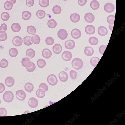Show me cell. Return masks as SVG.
<instances>
[{
	"label": "cell",
	"mask_w": 125,
	"mask_h": 125,
	"mask_svg": "<svg viewBox=\"0 0 125 125\" xmlns=\"http://www.w3.org/2000/svg\"><path fill=\"white\" fill-rule=\"evenodd\" d=\"M73 67L75 69L79 70L83 67L84 65L83 62L81 59L79 58L74 59L72 62Z\"/></svg>",
	"instance_id": "6da1fadb"
},
{
	"label": "cell",
	"mask_w": 125,
	"mask_h": 125,
	"mask_svg": "<svg viewBox=\"0 0 125 125\" xmlns=\"http://www.w3.org/2000/svg\"><path fill=\"white\" fill-rule=\"evenodd\" d=\"M14 95L12 92L10 91H7L5 92L3 95L4 100L7 103L11 102L13 100Z\"/></svg>",
	"instance_id": "7a4b0ae2"
},
{
	"label": "cell",
	"mask_w": 125,
	"mask_h": 125,
	"mask_svg": "<svg viewBox=\"0 0 125 125\" xmlns=\"http://www.w3.org/2000/svg\"><path fill=\"white\" fill-rule=\"evenodd\" d=\"M48 82L50 85L54 86L56 85L58 82V80L56 76L54 74H51L47 77Z\"/></svg>",
	"instance_id": "3957f363"
},
{
	"label": "cell",
	"mask_w": 125,
	"mask_h": 125,
	"mask_svg": "<svg viewBox=\"0 0 125 125\" xmlns=\"http://www.w3.org/2000/svg\"><path fill=\"white\" fill-rule=\"evenodd\" d=\"M16 96L17 98L19 100L23 101L25 99L26 94L23 90H19L16 92Z\"/></svg>",
	"instance_id": "277c9868"
},
{
	"label": "cell",
	"mask_w": 125,
	"mask_h": 125,
	"mask_svg": "<svg viewBox=\"0 0 125 125\" xmlns=\"http://www.w3.org/2000/svg\"><path fill=\"white\" fill-rule=\"evenodd\" d=\"M57 35L60 39L63 40L66 39L68 37V34L66 30L64 29H61L58 31Z\"/></svg>",
	"instance_id": "5b68a950"
},
{
	"label": "cell",
	"mask_w": 125,
	"mask_h": 125,
	"mask_svg": "<svg viewBox=\"0 0 125 125\" xmlns=\"http://www.w3.org/2000/svg\"><path fill=\"white\" fill-rule=\"evenodd\" d=\"M104 9L106 12L108 13H111L114 11L115 7L114 5L111 3L106 4L104 6Z\"/></svg>",
	"instance_id": "8992f818"
},
{
	"label": "cell",
	"mask_w": 125,
	"mask_h": 125,
	"mask_svg": "<svg viewBox=\"0 0 125 125\" xmlns=\"http://www.w3.org/2000/svg\"><path fill=\"white\" fill-rule=\"evenodd\" d=\"M23 40L19 36H16L14 38L12 43L13 45L17 47H19L22 44Z\"/></svg>",
	"instance_id": "52a82bcc"
},
{
	"label": "cell",
	"mask_w": 125,
	"mask_h": 125,
	"mask_svg": "<svg viewBox=\"0 0 125 125\" xmlns=\"http://www.w3.org/2000/svg\"><path fill=\"white\" fill-rule=\"evenodd\" d=\"M62 57L65 61H70L72 58V54L70 52L66 51L64 52L62 54Z\"/></svg>",
	"instance_id": "ba28073f"
},
{
	"label": "cell",
	"mask_w": 125,
	"mask_h": 125,
	"mask_svg": "<svg viewBox=\"0 0 125 125\" xmlns=\"http://www.w3.org/2000/svg\"><path fill=\"white\" fill-rule=\"evenodd\" d=\"M85 31L87 34L89 35L94 34L95 32V27L92 25H88L85 28Z\"/></svg>",
	"instance_id": "9c48e42d"
},
{
	"label": "cell",
	"mask_w": 125,
	"mask_h": 125,
	"mask_svg": "<svg viewBox=\"0 0 125 125\" xmlns=\"http://www.w3.org/2000/svg\"><path fill=\"white\" fill-rule=\"evenodd\" d=\"M21 63L23 66L26 68H30L32 66L30 59L28 57L23 58L22 60Z\"/></svg>",
	"instance_id": "30bf717a"
},
{
	"label": "cell",
	"mask_w": 125,
	"mask_h": 125,
	"mask_svg": "<svg viewBox=\"0 0 125 125\" xmlns=\"http://www.w3.org/2000/svg\"><path fill=\"white\" fill-rule=\"evenodd\" d=\"M65 46L68 49L71 50L74 48L75 43L73 40H69L65 42Z\"/></svg>",
	"instance_id": "8fae6325"
},
{
	"label": "cell",
	"mask_w": 125,
	"mask_h": 125,
	"mask_svg": "<svg viewBox=\"0 0 125 125\" xmlns=\"http://www.w3.org/2000/svg\"><path fill=\"white\" fill-rule=\"evenodd\" d=\"M85 19L87 22L89 23L93 22L95 19L94 15L91 13H86L85 16Z\"/></svg>",
	"instance_id": "7c38bea8"
},
{
	"label": "cell",
	"mask_w": 125,
	"mask_h": 125,
	"mask_svg": "<svg viewBox=\"0 0 125 125\" xmlns=\"http://www.w3.org/2000/svg\"><path fill=\"white\" fill-rule=\"evenodd\" d=\"M59 77L60 80L63 82H66L68 79L67 73L64 71L61 72L59 73Z\"/></svg>",
	"instance_id": "4fadbf2b"
},
{
	"label": "cell",
	"mask_w": 125,
	"mask_h": 125,
	"mask_svg": "<svg viewBox=\"0 0 125 125\" xmlns=\"http://www.w3.org/2000/svg\"><path fill=\"white\" fill-rule=\"evenodd\" d=\"M29 106L32 108H35L37 107L38 104L37 100L34 97L30 98L28 101Z\"/></svg>",
	"instance_id": "5bb4252c"
},
{
	"label": "cell",
	"mask_w": 125,
	"mask_h": 125,
	"mask_svg": "<svg viewBox=\"0 0 125 125\" xmlns=\"http://www.w3.org/2000/svg\"><path fill=\"white\" fill-rule=\"evenodd\" d=\"M98 32L100 36H104L107 34L108 31L105 27L101 26L99 27L98 29Z\"/></svg>",
	"instance_id": "9a60e30c"
},
{
	"label": "cell",
	"mask_w": 125,
	"mask_h": 125,
	"mask_svg": "<svg viewBox=\"0 0 125 125\" xmlns=\"http://www.w3.org/2000/svg\"><path fill=\"white\" fill-rule=\"evenodd\" d=\"M71 35L74 39H78L81 37V33L79 30L77 29H73L71 31Z\"/></svg>",
	"instance_id": "2e32d148"
},
{
	"label": "cell",
	"mask_w": 125,
	"mask_h": 125,
	"mask_svg": "<svg viewBox=\"0 0 125 125\" xmlns=\"http://www.w3.org/2000/svg\"><path fill=\"white\" fill-rule=\"evenodd\" d=\"M42 55L43 57L46 59H49L51 57L52 53L49 49L46 48L43 50Z\"/></svg>",
	"instance_id": "e0dca14e"
},
{
	"label": "cell",
	"mask_w": 125,
	"mask_h": 125,
	"mask_svg": "<svg viewBox=\"0 0 125 125\" xmlns=\"http://www.w3.org/2000/svg\"><path fill=\"white\" fill-rule=\"evenodd\" d=\"M26 55L27 57L30 59H31L35 57L36 53L35 51L33 49L30 48L27 50Z\"/></svg>",
	"instance_id": "ac0fdd59"
},
{
	"label": "cell",
	"mask_w": 125,
	"mask_h": 125,
	"mask_svg": "<svg viewBox=\"0 0 125 125\" xmlns=\"http://www.w3.org/2000/svg\"><path fill=\"white\" fill-rule=\"evenodd\" d=\"M53 50L54 52L56 54L60 53L62 50L61 45L59 44H56L53 47Z\"/></svg>",
	"instance_id": "d6986e66"
},
{
	"label": "cell",
	"mask_w": 125,
	"mask_h": 125,
	"mask_svg": "<svg viewBox=\"0 0 125 125\" xmlns=\"http://www.w3.org/2000/svg\"><path fill=\"white\" fill-rule=\"evenodd\" d=\"M70 18V20L72 22L76 23L79 21L80 17L79 14L77 13H74L71 15Z\"/></svg>",
	"instance_id": "ffe728a7"
},
{
	"label": "cell",
	"mask_w": 125,
	"mask_h": 125,
	"mask_svg": "<svg viewBox=\"0 0 125 125\" xmlns=\"http://www.w3.org/2000/svg\"><path fill=\"white\" fill-rule=\"evenodd\" d=\"M5 83L7 86L10 87L14 85L15 83V80L13 78L9 77L5 80Z\"/></svg>",
	"instance_id": "44dd1931"
},
{
	"label": "cell",
	"mask_w": 125,
	"mask_h": 125,
	"mask_svg": "<svg viewBox=\"0 0 125 125\" xmlns=\"http://www.w3.org/2000/svg\"><path fill=\"white\" fill-rule=\"evenodd\" d=\"M94 50L93 48L88 46L85 48L84 52L85 55L88 56H91L93 55Z\"/></svg>",
	"instance_id": "7402d4cb"
},
{
	"label": "cell",
	"mask_w": 125,
	"mask_h": 125,
	"mask_svg": "<svg viewBox=\"0 0 125 125\" xmlns=\"http://www.w3.org/2000/svg\"><path fill=\"white\" fill-rule=\"evenodd\" d=\"M32 42L36 45H38L41 41L40 37L37 35H34L31 37Z\"/></svg>",
	"instance_id": "603a6c76"
},
{
	"label": "cell",
	"mask_w": 125,
	"mask_h": 125,
	"mask_svg": "<svg viewBox=\"0 0 125 125\" xmlns=\"http://www.w3.org/2000/svg\"><path fill=\"white\" fill-rule=\"evenodd\" d=\"M57 25L56 21L52 19L49 20L48 22L47 25L49 28L51 29H54L56 28Z\"/></svg>",
	"instance_id": "cb8c5ba5"
},
{
	"label": "cell",
	"mask_w": 125,
	"mask_h": 125,
	"mask_svg": "<svg viewBox=\"0 0 125 125\" xmlns=\"http://www.w3.org/2000/svg\"><path fill=\"white\" fill-rule=\"evenodd\" d=\"M25 89L27 92L31 93L33 90L34 86L31 83H27L25 86Z\"/></svg>",
	"instance_id": "d4e9b609"
},
{
	"label": "cell",
	"mask_w": 125,
	"mask_h": 125,
	"mask_svg": "<svg viewBox=\"0 0 125 125\" xmlns=\"http://www.w3.org/2000/svg\"><path fill=\"white\" fill-rule=\"evenodd\" d=\"M91 7L93 9L96 10L98 9L100 6L99 3L97 1H92L90 4Z\"/></svg>",
	"instance_id": "484cf974"
},
{
	"label": "cell",
	"mask_w": 125,
	"mask_h": 125,
	"mask_svg": "<svg viewBox=\"0 0 125 125\" xmlns=\"http://www.w3.org/2000/svg\"><path fill=\"white\" fill-rule=\"evenodd\" d=\"M31 17V14L30 12L25 11L22 14V17L24 20L27 21L29 20Z\"/></svg>",
	"instance_id": "4316f807"
},
{
	"label": "cell",
	"mask_w": 125,
	"mask_h": 125,
	"mask_svg": "<svg viewBox=\"0 0 125 125\" xmlns=\"http://www.w3.org/2000/svg\"><path fill=\"white\" fill-rule=\"evenodd\" d=\"M32 37L30 36H27L24 37L23 40V42L24 44L27 46H30L33 44L31 41Z\"/></svg>",
	"instance_id": "83f0119b"
},
{
	"label": "cell",
	"mask_w": 125,
	"mask_h": 125,
	"mask_svg": "<svg viewBox=\"0 0 125 125\" xmlns=\"http://www.w3.org/2000/svg\"><path fill=\"white\" fill-rule=\"evenodd\" d=\"M45 93L44 90L40 88L37 90L36 93L37 96L39 98H43L45 96Z\"/></svg>",
	"instance_id": "f1b7e54d"
},
{
	"label": "cell",
	"mask_w": 125,
	"mask_h": 125,
	"mask_svg": "<svg viewBox=\"0 0 125 125\" xmlns=\"http://www.w3.org/2000/svg\"><path fill=\"white\" fill-rule=\"evenodd\" d=\"M11 29L14 32H18L20 30L21 26L18 23H13L12 25Z\"/></svg>",
	"instance_id": "f546056e"
},
{
	"label": "cell",
	"mask_w": 125,
	"mask_h": 125,
	"mask_svg": "<svg viewBox=\"0 0 125 125\" xmlns=\"http://www.w3.org/2000/svg\"><path fill=\"white\" fill-rule=\"evenodd\" d=\"M36 16L39 19H42L45 17L46 13L44 10H40L37 11L36 12Z\"/></svg>",
	"instance_id": "4dcf8cb0"
},
{
	"label": "cell",
	"mask_w": 125,
	"mask_h": 125,
	"mask_svg": "<svg viewBox=\"0 0 125 125\" xmlns=\"http://www.w3.org/2000/svg\"><path fill=\"white\" fill-rule=\"evenodd\" d=\"M9 55L11 57H15L17 56L18 54V51L16 48H13L10 49L9 52Z\"/></svg>",
	"instance_id": "1f68e13d"
},
{
	"label": "cell",
	"mask_w": 125,
	"mask_h": 125,
	"mask_svg": "<svg viewBox=\"0 0 125 125\" xmlns=\"http://www.w3.org/2000/svg\"><path fill=\"white\" fill-rule=\"evenodd\" d=\"M39 4L40 6L43 8H46L49 5V0H39Z\"/></svg>",
	"instance_id": "d6a6232c"
},
{
	"label": "cell",
	"mask_w": 125,
	"mask_h": 125,
	"mask_svg": "<svg viewBox=\"0 0 125 125\" xmlns=\"http://www.w3.org/2000/svg\"><path fill=\"white\" fill-rule=\"evenodd\" d=\"M13 4L9 1H7L4 3V9L8 11L11 10L13 8Z\"/></svg>",
	"instance_id": "836d02e7"
},
{
	"label": "cell",
	"mask_w": 125,
	"mask_h": 125,
	"mask_svg": "<svg viewBox=\"0 0 125 125\" xmlns=\"http://www.w3.org/2000/svg\"><path fill=\"white\" fill-rule=\"evenodd\" d=\"M37 64L38 67L41 68H42L45 66L46 62L44 60L40 59L37 61Z\"/></svg>",
	"instance_id": "e575fe53"
},
{
	"label": "cell",
	"mask_w": 125,
	"mask_h": 125,
	"mask_svg": "<svg viewBox=\"0 0 125 125\" xmlns=\"http://www.w3.org/2000/svg\"><path fill=\"white\" fill-rule=\"evenodd\" d=\"M27 31L29 34L33 35L36 33V29L34 26H30L28 27Z\"/></svg>",
	"instance_id": "d590c367"
},
{
	"label": "cell",
	"mask_w": 125,
	"mask_h": 125,
	"mask_svg": "<svg viewBox=\"0 0 125 125\" xmlns=\"http://www.w3.org/2000/svg\"><path fill=\"white\" fill-rule=\"evenodd\" d=\"M62 9L60 6L58 5H56L53 8L52 11L53 13L56 14H60L62 12Z\"/></svg>",
	"instance_id": "8d00e7d4"
},
{
	"label": "cell",
	"mask_w": 125,
	"mask_h": 125,
	"mask_svg": "<svg viewBox=\"0 0 125 125\" xmlns=\"http://www.w3.org/2000/svg\"><path fill=\"white\" fill-rule=\"evenodd\" d=\"M100 59L97 57H95L92 58L90 60V63L92 66L95 67L100 61Z\"/></svg>",
	"instance_id": "74e56055"
},
{
	"label": "cell",
	"mask_w": 125,
	"mask_h": 125,
	"mask_svg": "<svg viewBox=\"0 0 125 125\" xmlns=\"http://www.w3.org/2000/svg\"><path fill=\"white\" fill-rule=\"evenodd\" d=\"M8 37L7 34L4 31H0V41H3L6 40Z\"/></svg>",
	"instance_id": "f35d334b"
},
{
	"label": "cell",
	"mask_w": 125,
	"mask_h": 125,
	"mask_svg": "<svg viewBox=\"0 0 125 125\" xmlns=\"http://www.w3.org/2000/svg\"><path fill=\"white\" fill-rule=\"evenodd\" d=\"M89 41L91 45H97L99 42L98 39L97 38L94 37H90L89 39Z\"/></svg>",
	"instance_id": "ab89813d"
},
{
	"label": "cell",
	"mask_w": 125,
	"mask_h": 125,
	"mask_svg": "<svg viewBox=\"0 0 125 125\" xmlns=\"http://www.w3.org/2000/svg\"><path fill=\"white\" fill-rule=\"evenodd\" d=\"M115 16L114 15H110L108 16L107 21L110 25H113L114 23Z\"/></svg>",
	"instance_id": "60d3db41"
},
{
	"label": "cell",
	"mask_w": 125,
	"mask_h": 125,
	"mask_svg": "<svg viewBox=\"0 0 125 125\" xmlns=\"http://www.w3.org/2000/svg\"><path fill=\"white\" fill-rule=\"evenodd\" d=\"M9 62L6 59H2L0 62V67L2 68H5L8 67Z\"/></svg>",
	"instance_id": "b9f144b4"
},
{
	"label": "cell",
	"mask_w": 125,
	"mask_h": 125,
	"mask_svg": "<svg viewBox=\"0 0 125 125\" xmlns=\"http://www.w3.org/2000/svg\"><path fill=\"white\" fill-rule=\"evenodd\" d=\"M1 17L3 21H7L9 20L10 18V15L7 12H4L1 15Z\"/></svg>",
	"instance_id": "7bdbcfd3"
},
{
	"label": "cell",
	"mask_w": 125,
	"mask_h": 125,
	"mask_svg": "<svg viewBox=\"0 0 125 125\" xmlns=\"http://www.w3.org/2000/svg\"><path fill=\"white\" fill-rule=\"evenodd\" d=\"M46 42L48 45H51L54 44V40L53 38L51 37H47L45 40Z\"/></svg>",
	"instance_id": "ee69618b"
},
{
	"label": "cell",
	"mask_w": 125,
	"mask_h": 125,
	"mask_svg": "<svg viewBox=\"0 0 125 125\" xmlns=\"http://www.w3.org/2000/svg\"><path fill=\"white\" fill-rule=\"evenodd\" d=\"M70 75L71 77L73 80L76 79L78 76L77 72L74 70L71 71L70 72Z\"/></svg>",
	"instance_id": "f6af8a7d"
},
{
	"label": "cell",
	"mask_w": 125,
	"mask_h": 125,
	"mask_svg": "<svg viewBox=\"0 0 125 125\" xmlns=\"http://www.w3.org/2000/svg\"><path fill=\"white\" fill-rule=\"evenodd\" d=\"M7 114V111L5 108H0V116H6Z\"/></svg>",
	"instance_id": "bcb514c9"
},
{
	"label": "cell",
	"mask_w": 125,
	"mask_h": 125,
	"mask_svg": "<svg viewBox=\"0 0 125 125\" xmlns=\"http://www.w3.org/2000/svg\"><path fill=\"white\" fill-rule=\"evenodd\" d=\"M32 66L30 68H26L27 71L29 72H32L34 71L36 68L35 65L34 63L32 62Z\"/></svg>",
	"instance_id": "7dc6e473"
},
{
	"label": "cell",
	"mask_w": 125,
	"mask_h": 125,
	"mask_svg": "<svg viewBox=\"0 0 125 125\" xmlns=\"http://www.w3.org/2000/svg\"><path fill=\"white\" fill-rule=\"evenodd\" d=\"M39 88L44 90L45 92L47 91L48 89V86L45 83H41L39 86Z\"/></svg>",
	"instance_id": "c3c4849f"
},
{
	"label": "cell",
	"mask_w": 125,
	"mask_h": 125,
	"mask_svg": "<svg viewBox=\"0 0 125 125\" xmlns=\"http://www.w3.org/2000/svg\"><path fill=\"white\" fill-rule=\"evenodd\" d=\"M26 3L27 6L31 7L34 5V0H26Z\"/></svg>",
	"instance_id": "681fc988"
},
{
	"label": "cell",
	"mask_w": 125,
	"mask_h": 125,
	"mask_svg": "<svg viewBox=\"0 0 125 125\" xmlns=\"http://www.w3.org/2000/svg\"><path fill=\"white\" fill-rule=\"evenodd\" d=\"M107 45H102L99 48V51L100 53L102 55H103L104 54L106 49L107 47Z\"/></svg>",
	"instance_id": "f907efd6"
},
{
	"label": "cell",
	"mask_w": 125,
	"mask_h": 125,
	"mask_svg": "<svg viewBox=\"0 0 125 125\" xmlns=\"http://www.w3.org/2000/svg\"><path fill=\"white\" fill-rule=\"evenodd\" d=\"M8 29V27L7 25L5 24H2L0 27V31L1 30H4L5 31H6Z\"/></svg>",
	"instance_id": "816d5d0a"
},
{
	"label": "cell",
	"mask_w": 125,
	"mask_h": 125,
	"mask_svg": "<svg viewBox=\"0 0 125 125\" xmlns=\"http://www.w3.org/2000/svg\"><path fill=\"white\" fill-rule=\"evenodd\" d=\"M5 89V87L4 84L2 83H0V94L3 93Z\"/></svg>",
	"instance_id": "f5cc1de1"
},
{
	"label": "cell",
	"mask_w": 125,
	"mask_h": 125,
	"mask_svg": "<svg viewBox=\"0 0 125 125\" xmlns=\"http://www.w3.org/2000/svg\"><path fill=\"white\" fill-rule=\"evenodd\" d=\"M87 0H78V3L81 6H84L87 3Z\"/></svg>",
	"instance_id": "db71d44e"
},
{
	"label": "cell",
	"mask_w": 125,
	"mask_h": 125,
	"mask_svg": "<svg viewBox=\"0 0 125 125\" xmlns=\"http://www.w3.org/2000/svg\"><path fill=\"white\" fill-rule=\"evenodd\" d=\"M7 1H9L12 2L13 4L15 3L16 1V0H7Z\"/></svg>",
	"instance_id": "11a10c76"
},
{
	"label": "cell",
	"mask_w": 125,
	"mask_h": 125,
	"mask_svg": "<svg viewBox=\"0 0 125 125\" xmlns=\"http://www.w3.org/2000/svg\"><path fill=\"white\" fill-rule=\"evenodd\" d=\"M112 26H113V25L112 26H111L110 25H109V29L112 31L113 30V27H112Z\"/></svg>",
	"instance_id": "9f6ffc18"
},
{
	"label": "cell",
	"mask_w": 125,
	"mask_h": 125,
	"mask_svg": "<svg viewBox=\"0 0 125 125\" xmlns=\"http://www.w3.org/2000/svg\"><path fill=\"white\" fill-rule=\"evenodd\" d=\"M1 101L0 99V104H1Z\"/></svg>",
	"instance_id": "6f0895ef"
},
{
	"label": "cell",
	"mask_w": 125,
	"mask_h": 125,
	"mask_svg": "<svg viewBox=\"0 0 125 125\" xmlns=\"http://www.w3.org/2000/svg\"><path fill=\"white\" fill-rule=\"evenodd\" d=\"M62 0L64 1H67L68 0Z\"/></svg>",
	"instance_id": "680465c9"
}]
</instances>
